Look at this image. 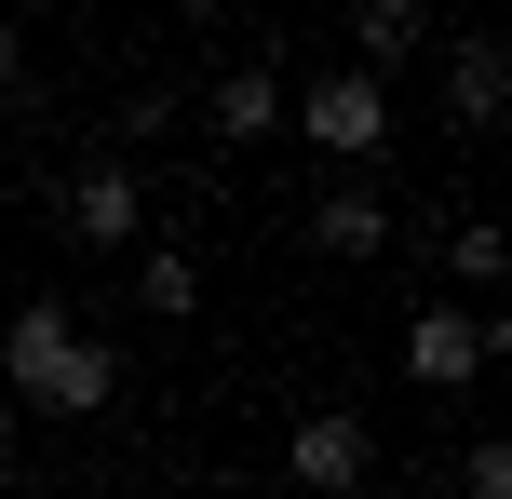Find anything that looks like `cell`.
<instances>
[{
  "label": "cell",
  "instance_id": "9a60e30c",
  "mask_svg": "<svg viewBox=\"0 0 512 499\" xmlns=\"http://www.w3.org/2000/svg\"><path fill=\"white\" fill-rule=\"evenodd\" d=\"M14 419H27V405H14V392H0V459H14Z\"/></svg>",
  "mask_w": 512,
  "mask_h": 499
},
{
  "label": "cell",
  "instance_id": "30bf717a",
  "mask_svg": "<svg viewBox=\"0 0 512 499\" xmlns=\"http://www.w3.org/2000/svg\"><path fill=\"white\" fill-rule=\"evenodd\" d=\"M351 41H364V68L391 81V68L418 54V41H432V14H418V0H351Z\"/></svg>",
  "mask_w": 512,
  "mask_h": 499
},
{
  "label": "cell",
  "instance_id": "ba28073f",
  "mask_svg": "<svg viewBox=\"0 0 512 499\" xmlns=\"http://www.w3.org/2000/svg\"><path fill=\"white\" fill-rule=\"evenodd\" d=\"M310 243H324V257H378V243H391V203L364 176H337L324 203H310Z\"/></svg>",
  "mask_w": 512,
  "mask_h": 499
},
{
  "label": "cell",
  "instance_id": "7a4b0ae2",
  "mask_svg": "<svg viewBox=\"0 0 512 499\" xmlns=\"http://www.w3.org/2000/svg\"><path fill=\"white\" fill-rule=\"evenodd\" d=\"M283 122H297L324 162H378L391 149V81L378 68H324L310 95H283Z\"/></svg>",
  "mask_w": 512,
  "mask_h": 499
},
{
  "label": "cell",
  "instance_id": "277c9868",
  "mask_svg": "<svg viewBox=\"0 0 512 499\" xmlns=\"http://www.w3.org/2000/svg\"><path fill=\"white\" fill-rule=\"evenodd\" d=\"M283 473H297L310 499H364V473H378V432H364L351 405H310V419L283 432Z\"/></svg>",
  "mask_w": 512,
  "mask_h": 499
},
{
  "label": "cell",
  "instance_id": "5b68a950",
  "mask_svg": "<svg viewBox=\"0 0 512 499\" xmlns=\"http://www.w3.org/2000/svg\"><path fill=\"white\" fill-rule=\"evenodd\" d=\"M486 365H499V324L486 311H418L405 324V378H418V392H472Z\"/></svg>",
  "mask_w": 512,
  "mask_h": 499
},
{
  "label": "cell",
  "instance_id": "6da1fadb",
  "mask_svg": "<svg viewBox=\"0 0 512 499\" xmlns=\"http://www.w3.org/2000/svg\"><path fill=\"white\" fill-rule=\"evenodd\" d=\"M0 392L41 405V419H108V392H122V351H108L95 324L68 311V297H27V311L0 324Z\"/></svg>",
  "mask_w": 512,
  "mask_h": 499
},
{
  "label": "cell",
  "instance_id": "9c48e42d",
  "mask_svg": "<svg viewBox=\"0 0 512 499\" xmlns=\"http://www.w3.org/2000/svg\"><path fill=\"white\" fill-rule=\"evenodd\" d=\"M135 311L189 324V311H203V257H189V243H135Z\"/></svg>",
  "mask_w": 512,
  "mask_h": 499
},
{
  "label": "cell",
  "instance_id": "8fae6325",
  "mask_svg": "<svg viewBox=\"0 0 512 499\" xmlns=\"http://www.w3.org/2000/svg\"><path fill=\"white\" fill-rule=\"evenodd\" d=\"M445 257H459V284H472V311H486V284H499V230H486V216H459V243H445Z\"/></svg>",
  "mask_w": 512,
  "mask_h": 499
},
{
  "label": "cell",
  "instance_id": "4fadbf2b",
  "mask_svg": "<svg viewBox=\"0 0 512 499\" xmlns=\"http://www.w3.org/2000/svg\"><path fill=\"white\" fill-rule=\"evenodd\" d=\"M162 122H176V108H162V95H122V108H108V149H149Z\"/></svg>",
  "mask_w": 512,
  "mask_h": 499
},
{
  "label": "cell",
  "instance_id": "52a82bcc",
  "mask_svg": "<svg viewBox=\"0 0 512 499\" xmlns=\"http://www.w3.org/2000/svg\"><path fill=\"white\" fill-rule=\"evenodd\" d=\"M203 122H216V149H256V135H283V81L270 68H216Z\"/></svg>",
  "mask_w": 512,
  "mask_h": 499
},
{
  "label": "cell",
  "instance_id": "5bb4252c",
  "mask_svg": "<svg viewBox=\"0 0 512 499\" xmlns=\"http://www.w3.org/2000/svg\"><path fill=\"white\" fill-rule=\"evenodd\" d=\"M14 81H27V41H14V14H0V95H14Z\"/></svg>",
  "mask_w": 512,
  "mask_h": 499
},
{
  "label": "cell",
  "instance_id": "7c38bea8",
  "mask_svg": "<svg viewBox=\"0 0 512 499\" xmlns=\"http://www.w3.org/2000/svg\"><path fill=\"white\" fill-rule=\"evenodd\" d=\"M459 486H472V499H512V446H499V432H472V446H459Z\"/></svg>",
  "mask_w": 512,
  "mask_h": 499
},
{
  "label": "cell",
  "instance_id": "8992f818",
  "mask_svg": "<svg viewBox=\"0 0 512 499\" xmlns=\"http://www.w3.org/2000/svg\"><path fill=\"white\" fill-rule=\"evenodd\" d=\"M499 108H512V54L472 27V41H445V122L459 135H499Z\"/></svg>",
  "mask_w": 512,
  "mask_h": 499
},
{
  "label": "cell",
  "instance_id": "3957f363",
  "mask_svg": "<svg viewBox=\"0 0 512 499\" xmlns=\"http://www.w3.org/2000/svg\"><path fill=\"white\" fill-rule=\"evenodd\" d=\"M68 243H81V257H135V243H149V189H135L122 149L68 176Z\"/></svg>",
  "mask_w": 512,
  "mask_h": 499
}]
</instances>
